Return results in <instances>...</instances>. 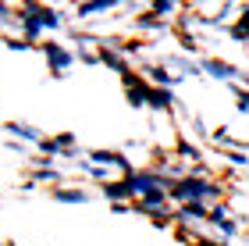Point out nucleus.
<instances>
[{
    "mask_svg": "<svg viewBox=\"0 0 249 246\" xmlns=\"http://www.w3.org/2000/svg\"><path fill=\"white\" fill-rule=\"evenodd\" d=\"M185 214H192V218H199V214H203V207H199V204H189V207H185Z\"/></svg>",
    "mask_w": 249,
    "mask_h": 246,
    "instance_id": "obj_2",
    "label": "nucleus"
},
{
    "mask_svg": "<svg viewBox=\"0 0 249 246\" xmlns=\"http://www.w3.org/2000/svg\"><path fill=\"white\" fill-rule=\"evenodd\" d=\"M175 193L189 200V196H207V193H213V189L203 186V182H182V186H175Z\"/></svg>",
    "mask_w": 249,
    "mask_h": 246,
    "instance_id": "obj_1",
    "label": "nucleus"
}]
</instances>
